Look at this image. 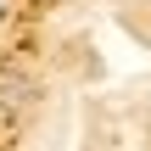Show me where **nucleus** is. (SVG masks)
Wrapping results in <instances>:
<instances>
[{"instance_id": "obj_1", "label": "nucleus", "mask_w": 151, "mask_h": 151, "mask_svg": "<svg viewBox=\"0 0 151 151\" xmlns=\"http://www.w3.org/2000/svg\"><path fill=\"white\" fill-rule=\"evenodd\" d=\"M34 95V84L28 78H17V73H0V106H22Z\"/></svg>"}]
</instances>
